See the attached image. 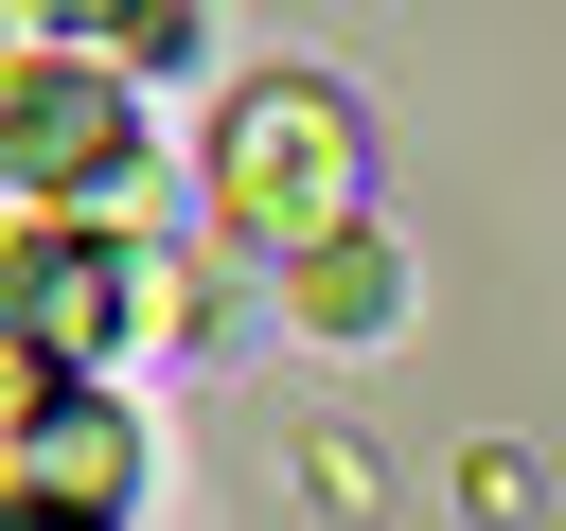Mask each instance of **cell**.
Here are the masks:
<instances>
[{"label":"cell","mask_w":566,"mask_h":531,"mask_svg":"<svg viewBox=\"0 0 566 531\" xmlns=\"http://www.w3.org/2000/svg\"><path fill=\"white\" fill-rule=\"evenodd\" d=\"M283 319H301V336H336V354H354V336H389V319H407V248H389L371 212H354V230H318V248H283Z\"/></svg>","instance_id":"obj_3"},{"label":"cell","mask_w":566,"mask_h":531,"mask_svg":"<svg viewBox=\"0 0 566 531\" xmlns=\"http://www.w3.org/2000/svg\"><path fill=\"white\" fill-rule=\"evenodd\" d=\"M212 212H230V248H318V230H354L371 212V124H354V88L336 71H248L230 106H212Z\"/></svg>","instance_id":"obj_1"},{"label":"cell","mask_w":566,"mask_h":531,"mask_svg":"<svg viewBox=\"0 0 566 531\" xmlns=\"http://www.w3.org/2000/svg\"><path fill=\"white\" fill-rule=\"evenodd\" d=\"M0 195L18 212H124L142 195V71H106V53H0Z\"/></svg>","instance_id":"obj_2"},{"label":"cell","mask_w":566,"mask_h":531,"mask_svg":"<svg viewBox=\"0 0 566 531\" xmlns=\"http://www.w3.org/2000/svg\"><path fill=\"white\" fill-rule=\"evenodd\" d=\"M35 35H53V0H0V53H35Z\"/></svg>","instance_id":"obj_4"}]
</instances>
